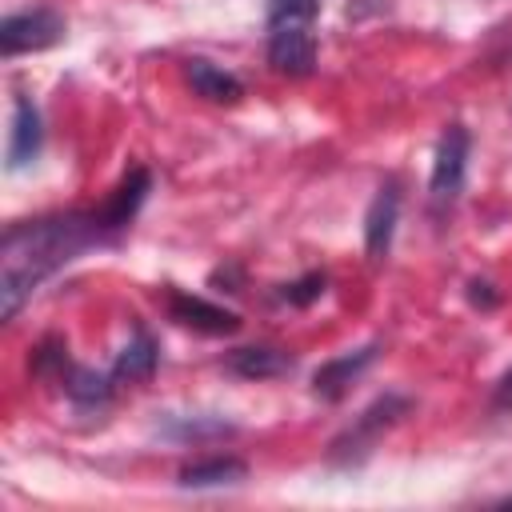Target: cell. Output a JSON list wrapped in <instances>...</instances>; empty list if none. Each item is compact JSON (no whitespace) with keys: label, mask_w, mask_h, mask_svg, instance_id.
<instances>
[{"label":"cell","mask_w":512,"mask_h":512,"mask_svg":"<svg viewBox=\"0 0 512 512\" xmlns=\"http://www.w3.org/2000/svg\"><path fill=\"white\" fill-rule=\"evenodd\" d=\"M96 244H112V232L96 212H64L12 224L0 244V316L12 320L44 276Z\"/></svg>","instance_id":"1"},{"label":"cell","mask_w":512,"mask_h":512,"mask_svg":"<svg viewBox=\"0 0 512 512\" xmlns=\"http://www.w3.org/2000/svg\"><path fill=\"white\" fill-rule=\"evenodd\" d=\"M168 316L192 332H204V336H232L240 332V316L224 304H212L204 296H192V292H180L172 288L168 292Z\"/></svg>","instance_id":"5"},{"label":"cell","mask_w":512,"mask_h":512,"mask_svg":"<svg viewBox=\"0 0 512 512\" xmlns=\"http://www.w3.org/2000/svg\"><path fill=\"white\" fill-rule=\"evenodd\" d=\"M468 128L464 124H448L440 144H436V160H432V180H428V196L432 208H452L456 196L464 192V172H468Z\"/></svg>","instance_id":"3"},{"label":"cell","mask_w":512,"mask_h":512,"mask_svg":"<svg viewBox=\"0 0 512 512\" xmlns=\"http://www.w3.org/2000/svg\"><path fill=\"white\" fill-rule=\"evenodd\" d=\"M184 76H188L192 92L204 96V100H212V104H236V100L244 96V84H240L228 68H220V64H212V60H204V56H192V60L184 64Z\"/></svg>","instance_id":"10"},{"label":"cell","mask_w":512,"mask_h":512,"mask_svg":"<svg viewBox=\"0 0 512 512\" xmlns=\"http://www.w3.org/2000/svg\"><path fill=\"white\" fill-rule=\"evenodd\" d=\"M324 288H328V276H324V272H308V276L284 284L280 296H284L288 304H296V308H308V304H316V300L324 296Z\"/></svg>","instance_id":"15"},{"label":"cell","mask_w":512,"mask_h":512,"mask_svg":"<svg viewBox=\"0 0 512 512\" xmlns=\"http://www.w3.org/2000/svg\"><path fill=\"white\" fill-rule=\"evenodd\" d=\"M148 188H152V176H148V168H132L112 192H108V200L96 208V216H100V224L112 232V240L132 224V216L140 212V204H144V196H148Z\"/></svg>","instance_id":"6"},{"label":"cell","mask_w":512,"mask_h":512,"mask_svg":"<svg viewBox=\"0 0 512 512\" xmlns=\"http://www.w3.org/2000/svg\"><path fill=\"white\" fill-rule=\"evenodd\" d=\"M468 296H472V304H484V308H492V304H496V292H492V284H480V280L472 284V292H468Z\"/></svg>","instance_id":"17"},{"label":"cell","mask_w":512,"mask_h":512,"mask_svg":"<svg viewBox=\"0 0 512 512\" xmlns=\"http://www.w3.org/2000/svg\"><path fill=\"white\" fill-rule=\"evenodd\" d=\"M292 352L284 348H272V344H252V348H236L228 356V372L244 376V380H272V376H284L292 372Z\"/></svg>","instance_id":"11"},{"label":"cell","mask_w":512,"mask_h":512,"mask_svg":"<svg viewBox=\"0 0 512 512\" xmlns=\"http://www.w3.org/2000/svg\"><path fill=\"white\" fill-rule=\"evenodd\" d=\"M244 476H248V464L236 456H208V460L180 468L184 488H224V484H240Z\"/></svg>","instance_id":"12"},{"label":"cell","mask_w":512,"mask_h":512,"mask_svg":"<svg viewBox=\"0 0 512 512\" xmlns=\"http://www.w3.org/2000/svg\"><path fill=\"white\" fill-rule=\"evenodd\" d=\"M376 352H380V344H364V348H356V352H344V356L320 364L316 376H312V392L324 396V400H340V396L348 392V384L376 360Z\"/></svg>","instance_id":"9"},{"label":"cell","mask_w":512,"mask_h":512,"mask_svg":"<svg viewBox=\"0 0 512 512\" xmlns=\"http://www.w3.org/2000/svg\"><path fill=\"white\" fill-rule=\"evenodd\" d=\"M44 144V120L32 96L12 100V132H8V168H28L40 156Z\"/></svg>","instance_id":"8"},{"label":"cell","mask_w":512,"mask_h":512,"mask_svg":"<svg viewBox=\"0 0 512 512\" xmlns=\"http://www.w3.org/2000/svg\"><path fill=\"white\" fill-rule=\"evenodd\" d=\"M64 40V16L56 8H24L4 16L0 24V52L4 60L20 56V52H40Z\"/></svg>","instance_id":"4"},{"label":"cell","mask_w":512,"mask_h":512,"mask_svg":"<svg viewBox=\"0 0 512 512\" xmlns=\"http://www.w3.org/2000/svg\"><path fill=\"white\" fill-rule=\"evenodd\" d=\"M396 216H400V188L396 180H384L364 212V248L372 260H384L392 248V232H396Z\"/></svg>","instance_id":"7"},{"label":"cell","mask_w":512,"mask_h":512,"mask_svg":"<svg viewBox=\"0 0 512 512\" xmlns=\"http://www.w3.org/2000/svg\"><path fill=\"white\" fill-rule=\"evenodd\" d=\"M408 408H412V400H408V396H396V392L372 400V404L332 440V452H328V456H332L336 464H360V460L376 448V440H380Z\"/></svg>","instance_id":"2"},{"label":"cell","mask_w":512,"mask_h":512,"mask_svg":"<svg viewBox=\"0 0 512 512\" xmlns=\"http://www.w3.org/2000/svg\"><path fill=\"white\" fill-rule=\"evenodd\" d=\"M60 384H64V392H68L76 404H104V400L112 396V372L104 376V372L72 368V364H68V372L60 376Z\"/></svg>","instance_id":"14"},{"label":"cell","mask_w":512,"mask_h":512,"mask_svg":"<svg viewBox=\"0 0 512 512\" xmlns=\"http://www.w3.org/2000/svg\"><path fill=\"white\" fill-rule=\"evenodd\" d=\"M492 404L496 408H504V412H512V368L496 380V392H492Z\"/></svg>","instance_id":"16"},{"label":"cell","mask_w":512,"mask_h":512,"mask_svg":"<svg viewBox=\"0 0 512 512\" xmlns=\"http://www.w3.org/2000/svg\"><path fill=\"white\" fill-rule=\"evenodd\" d=\"M152 368H156V340L136 324V332H132V340L120 348V356H116V364H112V380H148L152 376Z\"/></svg>","instance_id":"13"}]
</instances>
